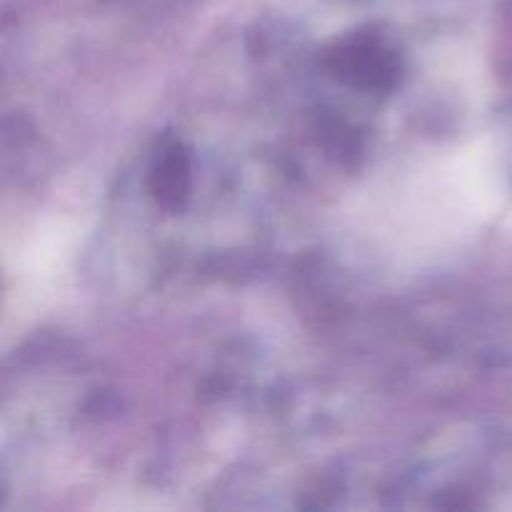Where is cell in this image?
I'll return each mask as SVG.
<instances>
[{"label":"cell","mask_w":512,"mask_h":512,"mask_svg":"<svg viewBox=\"0 0 512 512\" xmlns=\"http://www.w3.org/2000/svg\"><path fill=\"white\" fill-rule=\"evenodd\" d=\"M333 70L353 85L380 90L395 83L400 65L395 53H390L380 40L360 35L343 43L338 53H333Z\"/></svg>","instance_id":"1"},{"label":"cell","mask_w":512,"mask_h":512,"mask_svg":"<svg viewBox=\"0 0 512 512\" xmlns=\"http://www.w3.org/2000/svg\"><path fill=\"white\" fill-rule=\"evenodd\" d=\"M150 193L168 213H178L190 195V153L183 143L163 145L150 170Z\"/></svg>","instance_id":"2"}]
</instances>
